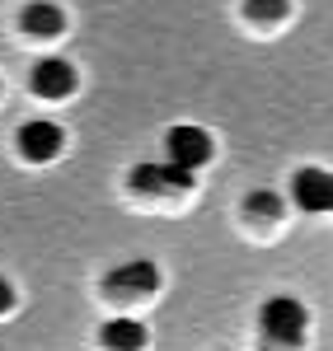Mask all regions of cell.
<instances>
[{
	"label": "cell",
	"mask_w": 333,
	"mask_h": 351,
	"mask_svg": "<svg viewBox=\"0 0 333 351\" xmlns=\"http://www.w3.org/2000/svg\"><path fill=\"white\" fill-rule=\"evenodd\" d=\"M104 286H108V291H127V295H146L150 286H160V267L146 263V258H137V263L113 267L108 276H104Z\"/></svg>",
	"instance_id": "obj_7"
},
{
	"label": "cell",
	"mask_w": 333,
	"mask_h": 351,
	"mask_svg": "<svg viewBox=\"0 0 333 351\" xmlns=\"http://www.w3.org/2000/svg\"><path fill=\"white\" fill-rule=\"evenodd\" d=\"M19 24H24V33H33V38H56L61 28H66V19H61V10L56 5H28L24 14H19Z\"/></svg>",
	"instance_id": "obj_9"
},
{
	"label": "cell",
	"mask_w": 333,
	"mask_h": 351,
	"mask_svg": "<svg viewBox=\"0 0 333 351\" xmlns=\"http://www.w3.org/2000/svg\"><path fill=\"white\" fill-rule=\"evenodd\" d=\"M291 197L301 211H333V173L324 169H301L296 183H291Z\"/></svg>",
	"instance_id": "obj_4"
},
{
	"label": "cell",
	"mask_w": 333,
	"mask_h": 351,
	"mask_svg": "<svg viewBox=\"0 0 333 351\" xmlns=\"http://www.w3.org/2000/svg\"><path fill=\"white\" fill-rule=\"evenodd\" d=\"M207 160H211V136L202 132V127H174L169 132V164L197 173Z\"/></svg>",
	"instance_id": "obj_2"
},
{
	"label": "cell",
	"mask_w": 333,
	"mask_h": 351,
	"mask_svg": "<svg viewBox=\"0 0 333 351\" xmlns=\"http://www.w3.org/2000/svg\"><path fill=\"white\" fill-rule=\"evenodd\" d=\"M19 150H24V160L47 164L61 150V127L56 122H24L19 127Z\"/></svg>",
	"instance_id": "obj_6"
},
{
	"label": "cell",
	"mask_w": 333,
	"mask_h": 351,
	"mask_svg": "<svg viewBox=\"0 0 333 351\" xmlns=\"http://www.w3.org/2000/svg\"><path fill=\"white\" fill-rule=\"evenodd\" d=\"M249 211H253V216H273V220H277L282 216V197H277V192H253Z\"/></svg>",
	"instance_id": "obj_11"
},
{
	"label": "cell",
	"mask_w": 333,
	"mask_h": 351,
	"mask_svg": "<svg viewBox=\"0 0 333 351\" xmlns=\"http://www.w3.org/2000/svg\"><path fill=\"white\" fill-rule=\"evenodd\" d=\"M71 89H76V71H71V61L47 56V61L33 66V94H38V99H66Z\"/></svg>",
	"instance_id": "obj_5"
},
{
	"label": "cell",
	"mask_w": 333,
	"mask_h": 351,
	"mask_svg": "<svg viewBox=\"0 0 333 351\" xmlns=\"http://www.w3.org/2000/svg\"><path fill=\"white\" fill-rule=\"evenodd\" d=\"M249 14L258 24H277L282 14H286V0H249Z\"/></svg>",
	"instance_id": "obj_10"
},
{
	"label": "cell",
	"mask_w": 333,
	"mask_h": 351,
	"mask_svg": "<svg viewBox=\"0 0 333 351\" xmlns=\"http://www.w3.org/2000/svg\"><path fill=\"white\" fill-rule=\"evenodd\" d=\"M132 188L137 192H188L193 173L179 164H137L132 169Z\"/></svg>",
	"instance_id": "obj_3"
},
{
	"label": "cell",
	"mask_w": 333,
	"mask_h": 351,
	"mask_svg": "<svg viewBox=\"0 0 333 351\" xmlns=\"http://www.w3.org/2000/svg\"><path fill=\"white\" fill-rule=\"evenodd\" d=\"M99 342L108 351H141L146 347V328H141L137 319H108L104 332H99Z\"/></svg>",
	"instance_id": "obj_8"
},
{
	"label": "cell",
	"mask_w": 333,
	"mask_h": 351,
	"mask_svg": "<svg viewBox=\"0 0 333 351\" xmlns=\"http://www.w3.org/2000/svg\"><path fill=\"white\" fill-rule=\"evenodd\" d=\"M10 304H14V286H10V281H5V276H0V314H5V309H10Z\"/></svg>",
	"instance_id": "obj_12"
},
{
	"label": "cell",
	"mask_w": 333,
	"mask_h": 351,
	"mask_svg": "<svg viewBox=\"0 0 333 351\" xmlns=\"http://www.w3.org/2000/svg\"><path fill=\"white\" fill-rule=\"evenodd\" d=\"M258 324H263V332H268L273 342L296 347V342L306 337V309H301V300H291V295H273L258 309Z\"/></svg>",
	"instance_id": "obj_1"
}]
</instances>
